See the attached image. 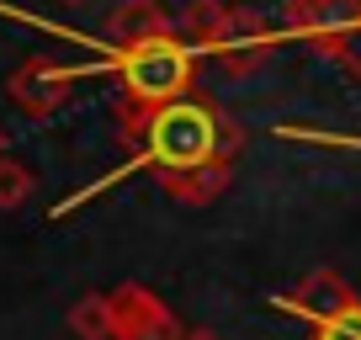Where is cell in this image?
<instances>
[{
    "label": "cell",
    "instance_id": "obj_4",
    "mask_svg": "<svg viewBox=\"0 0 361 340\" xmlns=\"http://www.w3.org/2000/svg\"><path fill=\"white\" fill-rule=\"evenodd\" d=\"M11 102L22 107V112H32V117H54L59 107L75 96V69H64V64H54V59H27L22 69L11 75Z\"/></svg>",
    "mask_w": 361,
    "mask_h": 340
},
{
    "label": "cell",
    "instance_id": "obj_1",
    "mask_svg": "<svg viewBox=\"0 0 361 340\" xmlns=\"http://www.w3.org/2000/svg\"><path fill=\"white\" fill-rule=\"evenodd\" d=\"M144 144H149V154H154L159 176H165V170H192V165H207V159H228L234 144H239V133L213 107L180 96V102L159 107V112L149 117Z\"/></svg>",
    "mask_w": 361,
    "mask_h": 340
},
{
    "label": "cell",
    "instance_id": "obj_11",
    "mask_svg": "<svg viewBox=\"0 0 361 340\" xmlns=\"http://www.w3.org/2000/svg\"><path fill=\"white\" fill-rule=\"evenodd\" d=\"M319 340H361V303H350L345 314H335L329 324H319Z\"/></svg>",
    "mask_w": 361,
    "mask_h": 340
},
{
    "label": "cell",
    "instance_id": "obj_7",
    "mask_svg": "<svg viewBox=\"0 0 361 340\" xmlns=\"http://www.w3.org/2000/svg\"><path fill=\"white\" fill-rule=\"evenodd\" d=\"M207 48H213L228 69H255L260 59H266V48H271V27L260 22L255 11H224Z\"/></svg>",
    "mask_w": 361,
    "mask_h": 340
},
{
    "label": "cell",
    "instance_id": "obj_5",
    "mask_svg": "<svg viewBox=\"0 0 361 340\" xmlns=\"http://www.w3.org/2000/svg\"><path fill=\"white\" fill-rule=\"evenodd\" d=\"M356 303V293H350V282L340 272H329V266H319V272H308L298 287H287L282 298H276V308H287V314L308 319V324H329L335 314H345V308Z\"/></svg>",
    "mask_w": 361,
    "mask_h": 340
},
{
    "label": "cell",
    "instance_id": "obj_10",
    "mask_svg": "<svg viewBox=\"0 0 361 340\" xmlns=\"http://www.w3.org/2000/svg\"><path fill=\"white\" fill-rule=\"evenodd\" d=\"M27 197H32V165L0 154V213H16Z\"/></svg>",
    "mask_w": 361,
    "mask_h": 340
},
{
    "label": "cell",
    "instance_id": "obj_13",
    "mask_svg": "<svg viewBox=\"0 0 361 340\" xmlns=\"http://www.w3.org/2000/svg\"><path fill=\"white\" fill-rule=\"evenodd\" d=\"M180 340H218V335H213V329H186Z\"/></svg>",
    "mask_w": 361,
    "mask_h": 340
},
{
    "label": "cell",
    "instance_id": "obj_14",
    "mask_svg": "<svg viewBox=\"0 0 361 340\" xmlns=\"http://www.w3.org/2000/svg\"><path fill=\"white\" fill-rule=\"evenodd\" d=\"M0 154H6V133H0Z\"/></svg>",
    "mask_w": 361,
    "mask_h": 340
},
{
    "label": "cell",
    "instance_id": "obj_2",
    "mask_svg": "<svg viewBox=\"0 0 361 340\" xmlns=\"http://www.w3.org/2000/svg\"><path fill=\"white\" fill-rule=\"evenodd\" d=\"M123 91L128 107H144V112H159V107L180 102L186 85H192V48L180 37H159V43H144L133 54H123Z\"/></svg>",
    "mask_w": 361,
    "mask_h": 340
},
{
    "label": "cell",
    "instance_id": "obj_9",
    "mask_svg": "<svg viewBox=\"0 0 361 340\" xmlns=\"http://www.w3.org/2000/svg\"><path fill=\"white\" fill-rule=\"evenodd\" d=\"M69 335L75 340H112V293H85L69 308Z\"/></svg>",
    "mask_w": 361,
    "mask_h": 340
},
{
    "label": "cell",
    "instance_id": "obj_8",
    "mask_svg": "<svg viewBox=\"0 0 361 340\" xmlns=\"http://www.w3.org/2000/svg\"><path fill=\"white\" fill-rule=\"evenodd\" d=\"M159 186H165L176 202L202 207V202H213V197H224V186H228V159H207V165H192V170H165V176H159Z\"/></svg>",
    "mask_w": 361,
    "mask_h": 340
},
{
    "label": "cell",
    "instance_id": "obj_6",
    "mask_svg": "<svg viewBox=\"0 0 361 340\" xmlns=\"http://www.w3.org/2000/svg\"><path fill=\"white\" fill-rule=\"evenodd\" d=\"M159 37H170V11L159 0H123L102 22V43L117 48V54H133V48L159 43Z\"/></svg>",
    "mask_w": 361,
    "mask_h": 340
},
{
    "label": "cell",
    "instance_id": "obj_12",
    "mask_svg": "<svg viewBox=\"0 0 361 340\" xmlns=\"http://www.w3.org/2000/svg\"><path fill=\"white\" fill-rule=\"evenodd\" d=\"M345 43H361V0L350 6V37H345ZM345 43H340V54H345Z\"/></svg>",
    "mask_w": 361,
    "mask_h": 340
},
{
    "label": "cell",
    "instance_id": "obj_3",
    "mask_svg": "<svg viewBox=\"0 0 361 340\" xmlns=\"http://www.w3.org/2000/svg\"><path fill=\"white\" fill-rule=\"evenodd\" d=\"M180 319L144 282H123L112 293V340H180Z\"/></svg>",
    "mask_w": 361,
    "mask_h": 340
},
{
    "label": "cell",
    "instance_id": "obj_15",
    "mask_svg": "<svg viewBox=\"0 0 361 340\" xmlns=\"http://www.w3.org/2000/svg\"><path fill=\"white\" fill-rule=\"evenodd\" d=\"M75 6H80V0H75Z\"/></svg>",
    "mask_w": 361,
    "mask_h": 340
}]
</instances>
